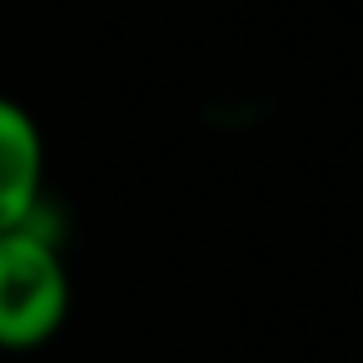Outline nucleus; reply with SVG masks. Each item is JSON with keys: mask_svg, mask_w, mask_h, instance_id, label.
Returning <instances> with one entry per match:
<instances>
[{"mask_svg": "<svg viewBox=\"0 0 363 363\" xmlns=\"http://www.w3.org/2000/svg\"><path fill=\"white\" fill-rule=\"evenodd\" d=\"M45 204V135L35 115L0 95V229L26 224Z\"/></svg>", "mask_w": 363, "mask_h": 363, "instance_id": "obj_2", "label": "nucleus"}, {"mask_svg": "<svg viewBox=\"0 0 363 363\" xmlns=\"http://www.w3.org/2000/svg\"><path fill=\"white\" fill-rule=\"evenodd\" d=\"M70 318V269L50 229V199L16 229H0V348H45Z\"/></svg>", "mask_w": 363, "mask_h": 363, "instance_id": "obj_1", "label": "nucleus"}]
</instances>
